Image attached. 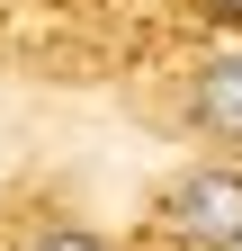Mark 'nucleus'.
<instances>
[{
  "label": "nucleus",
  "mask_w": 242,
  "mask_h": 251,
  "mask_svg": "<svg viewBox=\"0 0 242 251\" xmlns=\"http://www.w3.org/2000/svg\"><path fill=\"white\" fill-rule=\"evenodd\" d=\"M206 9H224V18H242V0H206Z\"/></svg>",
  "instance_id": "obj_4"
},
{
  "label": "nucleus",
  "mask_w": 242,
  "mask_h": 251,
  "mask_svg": "<svg viewBox=\"0 0 242 251\" xmlns=\"http://www.w3.org/2000/svg\"><path fill=\"white\" fill-rule=\"evenodd\" d=\"M36 251H108V242L81 233V225H54V233H36Z\"/></svg>",
  "instance_id": "obj_3"
},
{
  "label": "nucleus",
  "mask_w": 242,
  "mask_h": 251,
  "mask_svg": "<svg viewBox=\"0 0 242 251\" xmlns=\"http://www.w3.org/2000/svg\"><path fill=\"white\" fill-rule=\"evenodd\" d=\"M189 117H197V135L242 144V54H206V63H197V81H189Z\"/></svg>",
  "instance_id": "obj_2"
},
{
  "label": "nucleus",
  "mask_w": 242,
  "mask_h": 251,
  "mask_svg": "<svg viewBox=\"0 0 242 251\" xmlns=\"http://www.w3.org/2000/svg\"><path fill=\"white\" fill-rule=\"evenodd\" d=\"M162 215L197 251H242V171H179L162 188Z\"/></svg>",
  "instance_id": "obj_1"
}]
</instances>
